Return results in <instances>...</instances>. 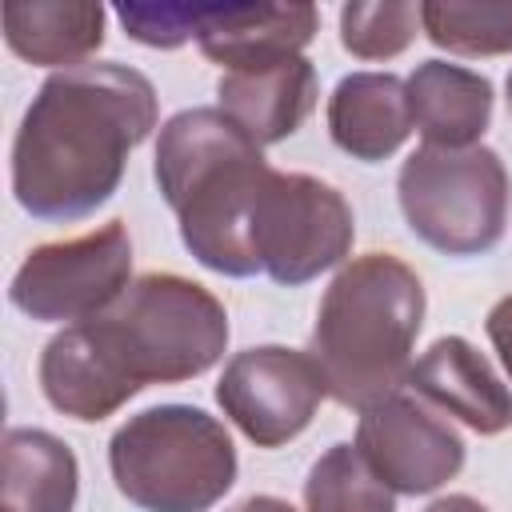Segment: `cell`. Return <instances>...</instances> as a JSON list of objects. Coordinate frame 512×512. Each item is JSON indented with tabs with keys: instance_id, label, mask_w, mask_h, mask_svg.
<instances>
[{
	"instance_id": "cell-1",
	"label": "cell",
	"mask_w": 512,
	"mask_h": 512,
	"mask_svg": "<svg viewBox=\"0 0 512 512\" xmlns=\"http://www.w3.org/2000/svg\"><path fill=\"white\" fill-rule=\"evenodd\" d=\"M160 120L156 88L120 60L52 72L12 140V196L52 224L84 220L112 200L132 148Z\"/></svg>"
},
{
	"instance_id": "cell-2",
	"label": "cell",
	"mask_w": 512,
	"mask_h": 512,
	"mask_svg": "<svg viewBox=\"0 0 512 512\" xmlns=\"http://www.w3.org/2000/svg\"><path fill=\"white\" fill-rule=\"evenodd\" d=\"M272 164L264 148L220 108H184L160 124L152 176L180 224L184 248L208 272L256 276L252 212Z\"/></svg>"
},
{
	"instance_id": "cell-3",
	"label": "cell",
	"mask_w": 512,
	"mask_h": 512,
	"mask_svg": "<svg viewBox=\"0 0 512 512\" xmlns=\"http://www.w3.org/2000/svg\"><path fill=\"white\" fill-rule=\"evenodd\" d=\"M424 324V284L392 252L352 256L320 296L312 324V360L340 408L400 392Z\"/></svg>"
},
{
	"instance_id": "cell-4",
	"label": "cell",
	"mask_w": 512,
	"mask_h": 512,
	"mask_svg": "<svg viewBox=\"0 0 512 512\" xmlns=\"http://www.w3.org/2000/svg\"><path fill=\"white\" fill-rule=\"evenodd\" d=\"M80 328L124 400L148 384L196 380L228 348L224 304L176 272L136 276L108 312Z\"/></svg>"
},
{
	"instance_id": "cell-5",
	"label": "cell",
	"mask_w": 512,
	"mask_h": 512,
	"mask_svg": "<svg viewBox=\"0 0 512 512\" xmlns=\"http://www.w3.org/2000/svg\"><path fill=\"white\" fill-rule=\"evenodd\" d=\"M108 468L140 512H208L236 484V444L204 408L156 404L112 432Z\"/></svg>"
},
{
	"instance_id": "cell-6",
	"label": "cell",
	"mask_w": 512,
	"mask_h": 512,
	"mask_svg": "<svg viewBox=\"0 0 512 512\" xmlns=\"http://www.w3.org/2000/svg\"><path fill=\"white\" fill-rule=\"evenodd\" d=\"M408 228L444 256H484L504 240L512 184L496 148H416L396 176Z\"/></svg>"
},
{
	"instance_id": "cell-7",
	"label": "cell",
	"mask_w": 512,
	"mask_h": 512,
	"mask_svg": "<svg viewBox=\"0 0 512 512\" xmlns=\"http://www.w3.org/2000/svg\"><path fill=\"white\" fill-rule=\"evenodd\" d=\"M356 220L340 188L308 172H268L252 212V252L260 272L284 288H300L344 264Z\"/></svg>"
},
{
	"instance_id": "cell-8",
	"label": "cell",
	"mask_w": 512,
	"mask_h": 512,
	"mask_svg": "<svg viewBox=\"0 0 512 512\" xmlns=\"http://www.w3.org/2000/svg\"><path fill=\"white\" fill-rule=\"evenodd\" d=\"M132 284V240L120 220L76 236L52 240L24 256L12 276L8 300L40 324H84L108 312Z\"/></svg>"
},
{
	"instance_id": "cell-9",
	"label": "cell",
	"mask_w": 512,
	"mask_h": 512,
	"mask_svg": "<svg viewBox=\"0 0 512 512\" xmlns=\"http://www.w3.org/2000/svg\"><path fill=\"white\" fill-rule=\"evenodd\" d=\"M324 396L328 384L312 352L284 344L236 352L216 384V404L256 448H280L296 440L312 424Z\"/></svg>"
},
{
	"instance_id": "cell-10",
	"label": "cell",
	"mask_w": 512,
	"mask_h": 512,
	"mask_svg": "<svg viewBox=\"0 0 512 512\" xmlns=\"http://www.w3.org/2000/svg\"><path fill=\"white\" fill-rule=\"evenodd\" d=\"M356 448L400 496H428L464 468L460 432L416 392H392L360 412Z\"/></svg>"
},
{
	"instance_id": "cell-11",
	"label": "cell",
	"mask_w": 512,
	"mask_h": 512,
	"mask_svg": "<svg viewBox=\"0 0 512 512\" xmlns=\"http://www.w3.org/2000/svg\"><path fill=\"white\" fill-rule=\"evenodd\" d=\"M316 28V4H204L196 44L224 72H256L304 56Z\"/></svg>"
},
{
	"instance_id": "cell-12",
	"label": "cell",
	"mask_w": 512,
	"mask_h": 512,
	"mask_svg": "<svg viewBox=\"0 0 512 512\" xmlns=\"http://www.w3.org/2000/svg\"><path fill=\"white\" fill-rule=\"evenodd\" d=\"M420 400L464 420L480 436H500L512 428V388L496 376L484 352L464 336H440L412 360L404 380Z\"/></svg>"
},
{
	"instance_id": "cell-13",
	"label": "cell",
	"mask_w": 512,
	"mask_h": 512,
	"mask_svg": "<svg viewBox=\"0 0 512 512\" xmlns=\"http://www.w3.org/2000/svg\"><path fill=\"white\" fill-rule=\"evenodd\" d=\"M216 108L228 112L260 148L288 140L316 108L320 84L308 56L280 60L256 72H224L216 84Z\"/></svg>"
},
{
	"instance_id": "cell-14",
	"label": "cell",
	"mask_w": 512,
	"mask_h": 512,
	"mask_svg": "<svg viewBox=\"0 0 512 512\" xmlns=\"http://www.w3.org/2000/svg\"><path fill=\"white\" fill-rule=\"evenodd\" d=\"M408 112L428 148H476L492 124V80L464 64L424 60L412 68Z\"/></svg>"
},
{
	"instance_id": "cell-15",
	"label": "cell",
	"mask_w": 512,
	"mask_h": 512,
	"mask_svg": "<svg viewBox=\"0 0 512 512\" xmlns=\"http://www.w3.org/2000/svg\"><path fill=\"white\" fill-rule=\"evenodd\" d=\"M412 132L408 84L396 72H348L328 96V136L364 164L388 160Z\"/></svg>"
},
{
	"instance_id": "cell-16",
	"label": "cell",
	"mask_w": 512,
	"mask_h": 512,
	"mask_svg": "<svg viewBox=\"0 0 512 512\" xmlns=\"http://www.w3.org/2000/svg\"><path fill=\"white\" fill-rule=\"evenodd\" d=\"M0 512H72L80 492L76 452L44 428H8L0 444Z\"/></svg>"
},
{
	"instance_id": "cell-17",
	"label": "cell",
	"mask_w": 512,
	"mask_h": 512,
	"mask_svg": "<svg viewBox=\"0 0 512 512\" xmlns=\"http://www.w3.org/2000/svg\"><path fill=\"white\" fill-rule=\"evenodd\" d=\"M108 12L92 0H32L4 8L8 48L44 68H76L104 44Z\"/></svg>"
},
{
	"instance_id": "cell-18",
	"label": "cell",
	"mask_w": 512,
	"mask_h": 512,
	"mask_svg": "<svg viewBox=\"0 0 512 512\" xmlns=\"http://www.w3.org/2000/svg\"><path fill=\"white\" fill-rule=\"evenodd\" d=\"M304 512H396V492L368 468L356 444H332L308 468Z\"/></svg>"
},
{
	"instance_id": "cell-19",
	"label": "cell",
	"mask_w": 512,
	"mask_h": 512,
	"mask_svg": "<svg viewBox=\"0 0 512 512\" xmlns=\"http://www.w3.org/2000/svg\"><path fill=\"white\" fill-rule=\"evenodd\" d=\"M420 32L456 56H504L512 52V4L428 0L420 4Z\"/></svg>"
},
{
	"instance_id": "cell-20",
	"label": "cell",
	"mask_w": 512,
	"mask_h": 512,
	"mask_svg": "<svg viewBox=\"0 0 512 512\" xmlns=\"http://www.w3.org/2000/svg\"><path fill=\"white\" fill-rule=\"evenodd\" d=\"M420 32V4L384 0V4H344L340 8V44L356 60H392Z\"/></svg>"
},
{
	"instance_id": "cell-21",
	"label": "cell",
	"mask_w": 512,
	"mask_h": 512,
	"mask_svg": "<svg viewBox=\"0 0 512 512\" xmlns=\"http://www.w3.org/2000/svg\"><path fill=\"white\" fill-rule=\"evenodd\" d=\"M116 16H120L124 32L136 44L168 52V48H180V44L196 40L204 4H172V0H160V4H116Z\"/></svg>"
},
{
	"instance_id": "cell-22",
	"label": "cell",
	"mask_w": 512,
	"mask_h": 512,
	"mask_svg": "<svg viewBox=\"0 0 512 512\" xmlns=\"http://www.w3.org/2000/svg\"><path fill=\"white\" fill-rule=\"evenodd\" d=\"M484 332H488V340H492V348H496V356H500V364H504V372H508V380H512V292L500 296V300L488 308Z\"/></svg>"
},
{
	"instance_id": "cell-23",
	"label": "cell",
	"mask_w": 512,
	"mask_h": 512,
	"mask_svg": "<svg viewBox=\"0 0 512 512\" xmlns=\"http://www.w3.org/2000/svg\"><path fill=\"white\" fill-rule=\"evenodd\" d=\"M424 512H488L476 496H464V492H452V496H440V500H432Z\"/></svg>"
},
{
	"instance_id": "cell-24",
	"label": "cell",
	"mask_w": 512,
	"mask_h": 512,
	"mask_svg": "<svg viewBox=\"0 0 512 512\" xmlns=\"http://www.w3.org/2000/svg\"><path fill=\"white\" fill-rule=\"evenodd\" d=\"M228 512H296V508L288 500H280V496H248Z\"/></svg>"
},
{
	"instance_id": "cell-25",
	"label": "cell",
	"mask_w": 512,
	"mask_h": 512,
	"mask_svg": "<svg viewBox=\"0 0 512 512\" xmlns=\"http://www.w3.org/2000/svg\"><path fill=\"white\" fill-rule=\"evenodd\" d=\"M504 88H508V112H512V72H508V84Z\"/></svg>"
}]
</instances>
